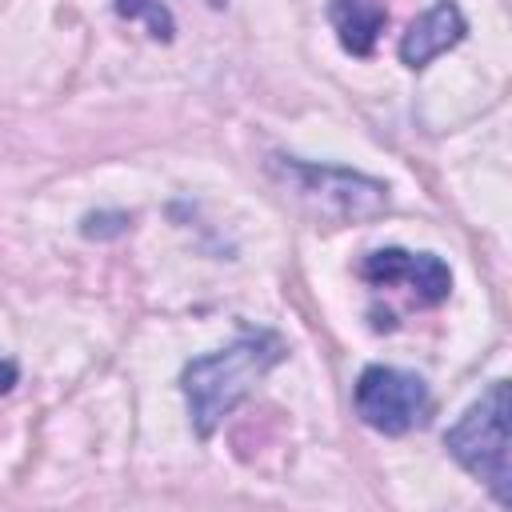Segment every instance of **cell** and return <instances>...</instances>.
Returning a JSON list of instances; mask_svg holds the SVG:
<instances>
[{
    "mask_svg": "<svg viewBox=\"0 0 512 512\" xmlns=\"http://www.w3.org/2000/svg\"><path fill=\"white\" fill-rule=\"evenodd\" d=\"M360 276L376 288L408 284L416 304H440L452 292V272L432 252H404V248H376L360 260Z\"/></svg>",
    "mask_w": 512,
    "mask_h": 512,
    "instance_id": "cell-5",
    "label": "cell"
},
{
    "mask_svg": "<svg viewBox=\"0 0 512 512\" xmlns=\"http://www.w3.org/2000/svg\"><path fill=\"white\" fill-rule=\"evenodd\" d=\"M512 400L508 384L496 380L464 416L444 432L448 456L472 472L500 504H512Z\"/></svg>",
    "mask_w": 512,
    "mask_h": 512,
    "instance_id": "cell-3",
    "label": "cell"
},
{
    "mask_svg": "<svg viewBox=\"0 0 512 512\" xmlns=\"http://www.w3.org/2000/svg\"><path fill=\"white\" fill-rule=\"evenodd\" d=\"M268 172L312 220L320 224H364L388 208V188L372 176L332 168V164H304L292 156H272Z\"/></svg>",
    "mask_w": 512,
    "mask_h": 512,
    "instance_id": "cell-2",
    "label": "cell"
},
{
    "mask_svg": "<svg viewBox=\"0 0 512 512\" xmlns=\"http://www.w3.org/2000/svg\"><path fill=\"white\" fill-rule=\"evenodd\" d=\"M116 12L124 20H144L156 40H172V32H176V20L160 0H116Z\"/></svg>",
    "mask_w": 512,
    "mask_h": 512,
    "instance_id": "cell-8",
    "label": "cell"
},
{
    "mask_svg": "<svg viewBox=\"0 0 512 512\" xmlns=\"http://www.w3.org/2000/svg\"><path fill=\"white\" fill-rule=\"evenodd\" d=\"M328 20H332L344 52L372 56V48L388 24V8L380 0H328Z\"/></svg>",
    "mask_w": 512,
    "mask_h": 512,
    "instance_id": "cell-7",
    "label": "cell"
},
{
    "mask_svg": "<svg viewBox=\"0 0 512 512\" xmlns=\"http://www.w3.org/2000/svg\"><path fill=\"white\" fill-rule=\"evenodd\" d=\"M284 352L288 348L276 332L256 328V332H244L240 340H232L220 352L188 360L184 372H180V388L188 396L196 436L208 440L220 428V420L256 392V384L268 376V368H276L284 360Z\"/></svg>",
    "mask_w": 512,
    "mask_h": 512,
    "instance_id": "cell-1",
    "label": "cell"
},
{
    "mask_svg": "<svg viewBox=\"0 0 512 512\" xmlns=\"http://www.w3.org/2000/svg\"><path fill=\"white\" fill-rule=\"evenodd\" d=\"M128 216L124 212H96V216H84V224H80V232L88 236V240H104V236H120V232H128Z\"/></svg>",
    "mask_w": 512,
    "mask_h": 512,
    "instance_id": "cell-9",
    "label": "cell"
},
{
    "mask_svg": "<svg viewBox=\"0 0 512 512\" xmlns=\"http://www.w3.org/2000/svg\"><path fill=\"white\" fill-rule=\"evenodd\" d=\"M16 380H20V368L12 360H0V392H12Z\"/></svg>",
    "mask_w": 512,
    "mask_h": 512,
    "instance_id": "cell-10",
    "label": "cell"
},
{
    "mask_svg": "<svg viewBox=\"0 0 512 512\" xmlns=\"http://www.w3.org/2000/svg\"><path fill=\"white\" fill-rule=\"evenodd\" d=\"M352 404L368 428L384 436H404L428 416V384L416 372H404L392 364H368L356 376Z\"/></svg>",
    "mask_w": 512,
    "mask_h": 512,
    "instance_id": "cell-4",
    "label": "cell"
},
{
    "mask_svg": "<svg viewBox=\"0 0 512 512\" xmlns=\"http://www.w3.org/2000/svg\"><path fill=\"white\" fill-rule=\"evenodd\" d=\"M468 32V20L460 12L456 0H436L424 16H416L408 24V32L400 36V60L408 68H424L432 64L436 56H444L448 48H456Z\"/></svg>",
    "mask_w": 512,
    "mask_h": 512,
    "instance_id": "cell-6",
    "label": "cell"
}]
</instances>
